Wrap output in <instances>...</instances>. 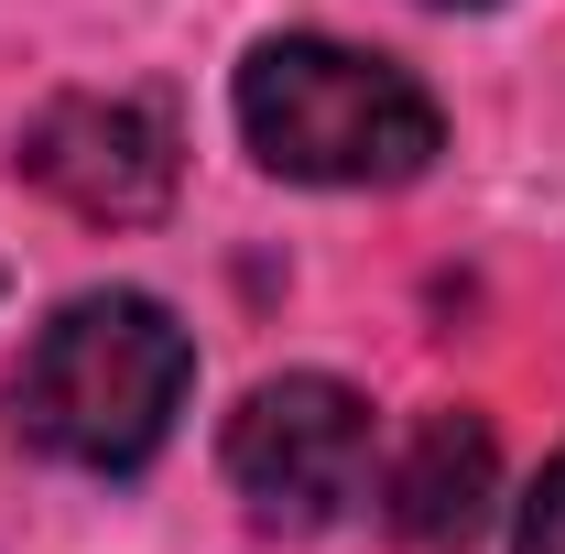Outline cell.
<instances>
[{"instance_id": "cell-4", "label": "cell", "mask_w": 565, "mask_h": 554, "mask_svg": "<svg viewBox=\"0 0 565 554\" xmlns=\"http://www.w3.org/2000/svg\"><path fill=\"white\" fill-rule=\"evenodd\" d=\"M22 174L87 228H141L185 185V131L141 87H66L22 120Z\"/></svg>"}, {"instance_id": "cell-5", "label": "cell", "mask_w": 565, "mask_h": 554, "mask_svg": "<svg viewBox=\"0 0 565 554\" xmlns=\"http://www.w3.org/2000/svg\"><path fill=\"white\" fill-rule=\"evenodd\" d=\"M490 479H500V446L479 414H424L392 457V533L414 544H468L479 511H490Z\"/></svg>"}, {"instance_id": "cell-6", "label": "cell", "mask_w": 565, "mask_h": 554, "mask_svg": "<svg viewBox=\"0 0 565 554\" xmlns=\"http://www.w3.org/2000/svg\"><path fill=\"white\" fill-rule=\"evenodd\" d=\"M511 554H565V457L533 479V500H522V533H511Z\"/></svg>"}, {"instance_id": "cell-2", "label": "cell", "mask_w": 565, "mask_h": 554, "mask_svg": "<svg viewBox=\"0 0 565 554\" xmlns=\"http://www.w3.org/2000/svg\"><path fill=\"white\" fill-rule=\"evenodd\" d=\"M239 141L262 174L294 185H414L446 152V120L392 55H359L327 33H273L250 44V66L228 87Z\"/></svg>"}, {"instance_id": "cell-3", "label": "cell", "mask_w": 565, "mask_h": 554, "mask_svg": "<svg viewBox=\"0 0 565 554\" xmlns=\"http://www.w3.org/2000/svg\"><path fill=\"white\" fill-rule=\"evenodd\" d=\"M228 489L262 533H327L370 479V403L327 370H282L228 414Z\"/></svg>"}, {"instance_id": "cell-7", "label": "cell", "mask_w": 565, "mask_h": 554, "mask_svg": "<svg viewBox=\"0 0 565 554\" xmlns=\"http://www.w3.org/2000/svg\"><path fill=\"white\" fill-rule=\"evenodd\" d=\"M435 11H490V0H435Z\"/></svg>"}, {"instance_id": "cell-1", "label": "cell", "mask_w": 565, "mask_h": 554, "mask_svg": "<svg viewBox=\"0 0 565 554\" xmlns=\"http://www.w3.org/2000/svg\"><path fill=\"white\" fill-rule=\"evenodd\" d=\"M185 392H196V338L152 294H76L11 370V435L55 468L131 479L163 457Z\"/></svg>"}]
</instances>
